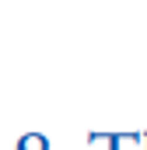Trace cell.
Listing matches in <instances>:
<instances>
[{
	"instance_id": "6da1fadb",
	"label": "cell",
	"mask_w": 147,
	"mask_h": 150,
	"mask_svg": "<svg viewBox=\"0 0 147 150\" xmlns=\"http://www.w3.org/2000/svg\"><path fill=\"white\" fill-rule=\"evenodd\" d=\"M18 150H49V140H46L42 133H25V136L18 140Z\"/></svg>"
},
{
	"instance_id": "7a4b0ae2",
	"label": "cell",
	"mask_w": 147,
	"mask_h": 150,
	"mask_svg": "<svg viewBox=\"0 0 147 150\" xmlns=\"http://www.w3.org/2000/svg\"><path fill=\"white\" fill-rule=\"evenodd\" d=\"M102 140H109V150H119V143H123L126 136H119V133H109V136H102Z\"/></svg>"
},
{
	"instance_id": "3957f363",
	"label": "cell",
	"mask_w": 147,
	"mask_h": 150,
	"mask_svg": "<svg viewBox=\"0 0 147 150\" xmlns=\"http://www.w3.org/2000/svg\"><path fill=\"white\" fill-rule=\"evenodd\" d=\"M144 150H147V133H144Z\"/></svg>"
}]
</instances>
